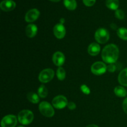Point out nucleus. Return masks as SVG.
Segmentation results:
<instances>
[{
    "instance_id": "nucleus-7",
    "label": "nucleus",
    "mask_w": 127,
    "mask_h": 127,
    "mask_svg": "<svg viewBox=\"0 0 127 127\" xmlns=\"http://www.w3.org/2000/svg\"><path fill=\"white\" fill-rule=\"evenodd\" d=\"M68 100L64 95H58L52 100V105L57 109H63L68 105Z\"/></svg>"
},
{
    "instance_id": "nucleus-18",
    "label": "nucleus",
    "mask_w": 127,
    "mask_h": 127,
    "mask_svg": "<svg viewBox=\"0 0 127 127\" xmlns=\"http://www.w3.org/2000/svg\"><path fill=\"white\" fill-rule=\"evenodd\" d=\"M63 3L65 7L68 9L73 11L77 7V3L76 0H64Z\"/></svg>"
},
{
    "instance_id": "nucleus-17",
    "label": "nucleus",
    "mask_w": 127,
    "mask_h": 127,
    "mask_svg": "<svg viewBox=\"0 0 127 127\" xmlns=\"http://www.w3.org/2000/svg\"><path fill=\"white\" fill-rule=\"evenodd\" d=\"M114 93L115 95L120 97H124L127 95V91L122 86H117L114 89Z\"/></svg>"
},
{
    "instance_id": "nucleus-25",
    "label": "nucleus",
    "mask_w": 127,
    "mask_h": 127,
    "mask_svg": "<svg viewBox=\"0 0 127 127\" xmlns=\"http://www.w3.org/2000/svg\"><path fill=\"white\" fill-rule=\"evenodd\" d=\"M83 3L87 6H93L95 4V0H83Z\"/></svg>"
},
{
    "instance_id": "nucleus-2",
    "label": "nucleus",
    "mask_w": 127,
    "mask_h": 127,
    "mask_svg": "<svg viewBox=\"0 0 127 127\" xmlns=\"http://www.w3.org/2000/svg\"><path fill=\"white\" fill-rule=\"evenodd\" d=\"M33 114L29 110H23L18 114V120L20 124L27 125L31 124L33 120Z\"/></svg>"
},
{
    "instance_id": "nucleus-8",
    "label": "nucleus",
    "mask_w": 127,
    "mask_h": 127,
    "mask_svg": "<svg viewBox=\"0 0 127 127\" xmlns=\"http://www.w3.org/2000/svg\"><path fill=\"white\" fill-rule=\"evenodd\" d=\"M17 119L15 115H8L3 117L1 120L2 127H15L17 125Z\"/></svg>"
},
{
    "instance_id": "nucleus-19",
    "label": "nucleus",
    "mask_w": 127,
    "mask_h": 127,
    "mask_svg": "<svg viewBox=\"0 0 127 127\" xmlns=\"http://www.w3.org/2000/svg\"><path fill=\"white\" fill-rule=\"evenodd\" d=\"M27 99L29 100L31 102L33 103V104H37L39 102L40 98L39 95H37L36 93H33V92H31L27 94Z\"/></svg>"
},
{
    "instance_id": "nucleus-27",
    "label": "nucleus",
    "mask_w": 127,
    "mask_h": 127,
    "mask_svg": "<svg viewBox=\"0 0 127 127\" xmlns=\"http://www.w3.org/2000/svg\"><path fill=\"white\" fill-rule=\"evenodd\" d=\"M67 106H68V109H69V110H74V109L76 108V104H74V102H70L68 103Z\"/></svg>"
},
{
    "instance_id": "nucleus-16",
    "label": "nucleus",
    "mask_w": 127,
    "mask_h": 127,
    "mask_svg": "<svg viewBox=\"0 0 127 127\" xmlns=\"http://www.w3.org/2000/svg\"><path fill=\"white\" fill-rule=\"evenodd\" d=\"M105 4L108 8L112 10H117L119 6V0H106Z\"/></svg>"
},
{
    "instance_id": "nucleus-3",
    "label": "nucleus",
    "mask_w": 127,
    "mask_h": 127,
    "mask_svg": "<svg viewBox=\"0 0 127 127\" xmlns=\"http://www.w3.org/2000/svg\"><path fill=\"white\" fill-rule=\"evenodd\" d=\"M39 111L46 117H52L55 114V110L51 104L47 102H42L38 106Z\"/></svg>"
},
{
    "instance_id": "nucleus-21",
    "label": "nucleus",
    "mask_w": 127,
    "mask_h": 127,
    "mask_svg": "<svg viewBox=\"0 0 127 127\" xmlns=\"http://www.w3.org/2000/svg\"><path fill=\"white\" fill-rule=\"evenodd\" d=\"M38 95H39L40 97L45 98L48 95V89H47L44 85H41L38 88Z\"/></svg>"
},
{
    "instance_id": "nucleus-32",
    "label": "nucleus",
    "mask_w": 127,
    "mask_h": 127,
    "mask_svg": "<svg viewBox=\"0 0 127 127\" xmlns=\"http://www.w3.org/2000/svg\"><path fill=\"white\" fill-rule=\"evenodd\" d=\"M22 127V126H20V127Z\"/></svg>"
},
{
    "instance_id": "nucleus-1",
    "label": "nucleus",
    "mask_w": 127,
    "mask_h": 127,
    "mask_svg": "<svg viewBox=\"0 0 127 127\" xmlns=\"http://www.w3.org/2000/svg\"><path fill=\"white\" fill-rule=\"evenodd\" d=\"M119 57V50L117 46L109 44L105 46L102 51V58L105 63H115Z\"/></svg>"
},
{
    "instance_id": "nucleus-31",
    "label": "nucleus",
    "mask_w": 127,
    "mask_h": 127,
    "mask_svg": "<svg viewBox=\"0 0 127 127\" xmlns=\"http://www.w3.org/2000/svg\"><path fill=\"white\" fill-rule=\"evenodd\" d=\"M50 1H53V2H58V1H60V0H50Z\"/></svg>"
},
{
    "instance_id": "nucleus-6",
    "label": "nucleus",
    "mask_w": 127,
    "mask_h": 127,
    "mask_svg": "<svg viewBox=\"0 0 127 127\" xmlns=\"http://www.w3.org/2000/svg\"><path fill=\"white\" fill-rule=\"evenodd\" d=\"M107 70V66L102 62H95L91 66V71L95 75H102Z\"/></svg>"
},
{
    "instance_id": "nucleus-28",
    "label": "nucleus",
    "mask_w": 127,
    "mask_h": 127,
    "mask_svg": "<svg viewBox=\"0 0 127 127\" xmlns=\"http://www.w3.org/2000/svg\"><path fill=\"white\" fill-rule=\"evenodd\" d=\"M122 107L123 109H124V112L127 114V97L126 99H125V100L123 102L122 104Z\"/></svg>"
},
{
    "instance_id": "nucleus-15",
    "label": "nucleus",
    "mask_w": 127,
    "mask_h": 127,
    "mask_svg": "<svg viewBox=\"0 0 127 127\" xmlns=\"http://www.w3.org/2000/svg\"><path fill=\"white\" fill-rule=\"evenodd\" d=\"M118 81L121 85L127 86V68H125L119 74Z\"/></svg>"
},
{
    "instance_id": "nucleus-22",
    "label": "nucleus",
    "mask_w": 127,
    "mask_h": 127,
    "mask_svg": "<svg viewBox=\"0 0 127 127\" xmlns=\"http://www.w3.org/2000/svg\"><path fill=\"white\" fill-rule=\"evenodd\" d=\"M57 76L59 80H64L66 77L65 70L63 68H62V67H59L57 71Z\"/></svg>"
},
{
    "instance_id": "nucleus-26",
    "label": "nucleus",
    "mask_w": 127,
    "mask_h": 127,
    "mask_svg": "<svg viewBox=\"0 0 127 127\" xmlns=\"http://www.w3.org/2000/svg\"><path fill=\"white\" fill-rule=\"evenodd\" d=\"M116 69L117 67L114 63H111V64H109V65L107 66V70L109 71V72H111V73L115 71H116Z\"/></svg>"
},
{
    "instance_id": "nucleus-5",
    "label": "nucleus",
    "mask_w": 127,
    "mask_h": 127,
    "mask_svg": "<svg viewBox=\"0 0 127 127\" xmlns=\"http://www.w3.org/2000/svg\"><path fill=\"white\" fill-rule=\"evenodd\" d=\"M55 75L54 71L50 68H47L40 73L38 76V80L42 83H47L50 81Z\"/></svg>"
},
{
    "instance_id": "nucleus-24",
    "label": "nucleus",
    "mask_w": 127,
    "mask_h": 127,
    "mask_svg": "<svg viewBox=\"0 0 127 127\" xmlns=\"http://www.w3.org/2000/svg\"><path fill=\"white\" fill-rule=\"evenodd\" d=\"M81 91L83 92L84 94H86V95H88V94H90L91 93L90 89L88 88V86L85 85V84H83V85L81 86Z\"/></svg>"
},
{
    "instance_id": "nucleus-20",
    "label": "nucleus",
    "mask_w": 127,
    "mask_h": 127,
    "mask_svg": "<svg viewBox=\"0 0 127 127\" xmlns=\"http://www.w3.org/2000/svg\"><path fill=\"white\" fill-rule=\"evenodd\" d=\"M117 35L121 39L127 40V29L120 27L117 30Z\"/></svg>"
},
{
    "instance_id": "nucleus-30",
    "label": "nucleus",
    "mask_w": 127,
    "mask_h": 127,
    "mask_svg": "<svg viewBox=\"0 0 127 127\" xmlns=\"http://www.w3.org/2000/svg\"><path fill=\"white\" fill-rule=\"evenodd\" d=\"M60 21H61V24H63V22H64V20L63 19H62L60 20Z\"/></svg>"
},
{
    "instance_id": "nucleus-13",
    "label": "nucleus",
    "mask_w": 127,
    "mask_h": 127,
    "mask_svg": "<svg viewBox=\"0 0 127 127\" xmlns=\"http://www.w3.org/2000/svg\"><path fill=\"white\" fill-rule=\"evenodd\" d=\"M37 27L33 24H29L26 28V35L29 38H32L35 37L37 33Z\"/></svg>"
},
{
    "instance_id": "nucleus-9",
    "label": "nucleus",
    "mask_w": 127,
    "mask_h": 127,
    "mask_svg": "<svg viewBox=\"0 0 127 127\" xmlns=\"http://www.w3.org/2000/svg\"><path fill=\"white\" fill-rule=\"evenodd\" d=\"M53 33L58 39H62L65 36L66 29L62 24H57L53 27Z\"/></svg>"
},
{
    "instance_id": "nucleus-14",
    "label": "nucleus",
    "mask_w": 127,
    "mask_h": 127,
    "mask_svg": "<svg viewBox=\"0 0 127 127\" xmlns=\"http://www.w3.org/2000/svg\"><path fill=\"white\" fill-rule=\"evenodd\" d=\"M88 53L91 56H96L100 51V47L97 43H92L88 47Z\"/></svg>"
},
{
    "instance_id": "nucleus-23",
    "label": "nucleus",
    "mask_w": 127,
    "mask_h": 127,
    "mask_svg": "<svg viewBox=\"0 0 127 127\" xmlns=\"http://www.w3.org/2000/svg\"><path fill=\"white\" fill-rule=\"evenodd\" d=\"M115 17L117 19L120 20L124 19V17H125V13H124V11L121 9H117L115 11Z\"/></svg>"
},
{
    "instance_id": "nucleus-11",
    "label": "nucleus",
    "mask_w": 127,
    "mask_h": 127,
    "mask_svg": "<svg viewBox=\"0 0 127 127\" xmlns=\"http://www.w3.org/2000/svg\"><path fill=\"white\" fill-rule=\"evenodd\" d=\"M52 60H53V63L56 66L61 67L64 64V61H65V57L62 52H57L53 54Z\"/></svg>"
},
{
    "instance_id": "nucleus-29",
    "label": "nucleus",
    "mask_w": 127,
    "mask_h": 127,
    "mask_svg": "<svg viewBox=\"0 0 127 127\" xmlns=\"http://www.w3.org/2000/svg\"><path fill=\"white\" fill-rule=\"evenodd\" d=\"M86 127H99L97 125H94V124H92V125H89L88 126H87Z\"/></svg>"
},
{
    "instance_id": "nucleus-10",
    "label": "nucleus",
    "mask_w": 127,
    "mask_h": 127,
    "mask_svg": "<svg viewBox=\"0 0 127 127\" xmlns=\"http://www.w3.org/2000/svg\"><path fill=\"white\" fill-rule=\"evenodd\" d=\"M40 16V12L37 9H32L26 13L25 20L27 22H32L36 21Z\"/></svg>"
},
{
    "instance_id": "nucleus-4",
    "label": "nucleus",
    "mask_w": 127,
    "mask_h": 127,
    "mask_svg": "<svg viewBox=\"0 0 127 127\" xmlns=\"http://www.w3.org/2000/svg\"><path fill=\"white\" fill-rule=\"evenodd\" d=\"M109 33L106 29L100 28L98 29L95 33V39L98 43H105L108 42L109 39Z\"/></svg>"
},
{
    "instance_id": "nucleus-12",
    "label": "nucleus",
    "mask_w": 127,
    "mask_h": 127,
    "mask_svg": "<svg viewBox=\"0 0 127 127\" xmlns=\"http://www.w3.org/2000/svg\"><path fill=\"white\" fill-rule=\"evenodd\" d=\"M16 2L12 0H4L0 4V7L4 11H12L16 7Z\"/></svg>"
}]
</instances>
